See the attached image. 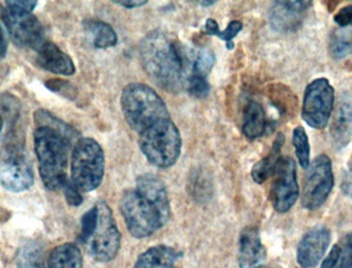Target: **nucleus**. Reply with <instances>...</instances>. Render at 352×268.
Instances as JSON below:
<instances>
[{
  "instance_id": "obj_1",
  "label": "nucleus",
  "mask_w": 352,
  "mask_h": 268,
  "mask_svg": "<svg viewBox=\"0 0 352 268\" xmlns=\"http://www.w3.org/2000/svg\"><path fill=\"white\" fill-rule=\"evenodd\" d=\"M197 51L189 49L162 30L148 33L140 45L142 65L150 78L164 90H186Z\"/></svg>"
},
{
  "instance_id": "obj_2",
  "label": "nucleus",
  "mask_w": 352,
  "mask_h": 268,
  "mask_svg": "<svg viewBox=\"0 0 352 268\" xmlns=\"http://www.w3.org/2000/svg\"><path fill=\"white\" fill-rule=\"evenodd\" d=\"M119 208L129 233L135 238L153 235L168 222L172 214L166 185L152 173L137 177L135 188L121 196Z\"/></svg>"
},
{
  "instance_id": "obj_3",
  "label": "nucleus",
  "mask_w": 352,
  "mask_h": 268,
  "mask_svg": "<svg viewBox=\"0 0 352 268\" xmlns=\"http://www.w3.org/2000/svg\"><path fill=\"white\" fill-rule=\"evenodd\" d=\"M34 138L38 170L45 187L50 191L63 189L69 181L67 161L75 140L47 125L36 126Z\"/></svg>"
},
{
  "instance_id": "obj_4",
  "label": "nucleus",
  "mask_w": 352,
  "mask_h": 268,
  "mask_svg": "<svg viewBox=\"0 0 352 268\" xmlns=\"http://www.w3.org/2000/svg\"><path fill=\"white\" fill-rule=\"evenodd\" d=\"M120 101L127 124L139 134L160 120L170 118L164 99L154 89L142 82L127 85Z\"/></svg>"
},
{
  "instance_id": "obj_5",
  "label": "nucleus",
  "mask_w": 352,
  "mask_h": 268,
  "mask_svg": "<svg viewBox=\"0 0 352 268\" xmlns=\"http://www.w3.org/2000/svg\"><path fill=\"white\" fill-rule=\"evenodd\" d=\"M139 146L148 162L158 168L176 164L182 150V138L170 118L152 124L140 134Z\"/></svg>"
},
{
  "instance_id": "obj_6",
  "label": "nucleus",
  "mask_w": 352,
  "mask_h": 268,
  "mask_svg": "<svg viewBox=\"0 0 352 268\" xmlns=\"http://www.w3.org/2000/svg\"><path fill=\"white\" fill-rule=\"evenodd\" d=\"M106 158L102 146L92 137L79 138L72 152L71 181L81 192H91L102 185Z\"/></svg>"
},
{
  "instance_id": "obj_7",
  "label": "nucleus",
  "mask_w": 352,
  "mask_h": 268,
  "mask_svg": "<svg viewBox=\"0 0 352 268\" xmlns=\"http://www.w3.org/2000/svg\"><path fill=\"white\" fill-rule=\"evenodd\" d=\"M335 103V90L327 78H319L311 82L305 90L302 118L307 125L323 129L329 123Z\"/></svg>"
},
{
  "instance_id": "obj_8",
  "label": "nucleus",
  "mask_w": 352,
  "mask_h": 268,
  "mask_svg": "<svg viewBox=\"0 0 352 268\" xmlns=\"http://www.w3.org/2000/svg\"><path fill=\"white\" fill-rule=\"evenodd\" d=\"M0 181L5 189L15 193L26 191L34 185V168L24 152L23 144L3 146Z\"/></svg>"
},
{
  "instance_id": "obj_9",
  "label": "nucleus",
  "mask_w": 352,
  "mask_h": 268,
  "mask_svg": "<svg viewBox=\"0 0 352 268\" xmlns=\"http://www.w3.org/2000/svg\"><path fill=\"white\" fill-rule=\"evenodd\" d=\"M96 205L98 210V227L86 245L90 256L96 261H112L120 249L121 233L110 206L104 201L98 202Z\"/></svg>"
},
{
  "instance_id": "obj_10",
  "label": "nucleus",
  "mask_w": 352,
  "mask_h": 268,
  "mask_svg": "<svg viewBox=\"0 0 352 268\" xmlns=\"http://www.w3.org/2000/svg\"><path fill=\"white\" fill-rule=\"evenodd\" d=\"M333 179L331 161L327 155H319L308 167L302 191V208L309 210L320 208L333 190Z\"/></svg>"
},
{
  "instance_id": "obj_11",
  "label": "nucleus",
  "mask_w": 352,
  "mask_h": 268,
  "mask_svg": "<svg viewBox=\"0 0 352 268\" xmlns=\"http://www.w3.org/2000/svg\"><path fill=\"white\" fill-rule=\"evenodd\" d=\"M1 24L7 29L14 43L19 47H32L36 52L47 41L44 27L34 14L13 12L3 6Z\"/></svg>"
},
{
  "instance_id": "obj_12",
  "label": "nucleus",
  "mask_w": 352,
  "mask_h": 268,
  "mask_svg": "<svg viewBox=\"0 0 352 268\" xmlns=\"http://www.w3.org/2000/svg\"><path fill=\"white\" fill-rule=\"evenodd\" d=\"M273 177L270 198L274 210L284 214L294 205L300 194L294 161L290 157H282Z\"/></svg>"
},
{
  "instance_id": "obj_13",
  "label": "nucleus",
  "mask_w": 352,
  "mask_h": 268,
  "mask_svg": "<svg viewBox=\"0 0 352 268\" xmlns=\"http://www.w3.org/2000/svg\"><path fill=\"white\" fill-rule=\"evenodd\" d=\"M331 243V232L324 226H316L300 239L296 260L302 268H313L322 259Z\"/></svg>"
},
{
  "instance_id": "obj_14",
  "label": "nucleus",
  "mask_w": 352,
  "mask_h": 268,
  "mask_svg": "<svg viewBox=\"0 0 352 268\" xmlns=\"http://www.w3.org/2000/svg\"><path fill=\"white\" fill-rule=\"evenodd\" d=\"M312 2L307 0L275 1L270 10L271 26L279 32H292L300 28Z\"/></svg>"
},
{
  "instance_id": "obj_15",
  "label": "nucleus",
  "mask_w": 352,
  "mask_h": 268,
  "mask_svg": "<svg viewBox=\"0 0 352 268\" xmlns=\"http://www.w3.org/2000/svg\"><path fill=\"white\" fill-rule=\"evenodd\" d=\"M267 254L258 229L246 227L239 239L238 261L240 268H263Z\"/></svg>"
},
{
  "instance_id": "obj_16",
  "label": "nucleus",
  "mask_w": 352,
  "mask_h": 268,
  "mask_svg": "<svg viewBox=\"0 0 352 268\" xmlns=\"http://www.w3.org/2000/svg\"><path fill=\"white\" fill-rule=\"evenodd\" d=\"M331 136L337 148H343L352 139V95L344 93L336 107L331 125Z\"/></svg>"
},
{
  "instance_id": "obj_17",
  "label": "nucleus",
  "mask_w": 352,
  "mask_h": 268,
  "mask_svg": "<svg viewBox=\"0 0 352 268\" xmlns=\"http://www.w3.org/2000/svg\"><path fill=\"white\" fill-rule=\"evenodd\" d=\"M36 53V63L43 69L65 76H74L76 74L75 63L71 56L52 41H45Z\"/></svg>"
},
{
  "instance_id": "obj_18",
  "label": "nucleus",
  "mask_w": 352,
  "mask_h": 268,
  "mask_svg": "<svg viewBox=\"0 0 352 268\" xmlns=\"http://www.w3.org/2000/svg\"><path fill=\"white\" fill-rule=\"evenodd\" d=\"M0 109L3 119V144H21L18 138H16V126L21 113V102L19 99L11 93L3 92L0 98Z\"/></svg>"
},
{
  "instance_id": "obj_19",
  "label": "nucleus",
  "mask_w": 352,
  "mask_h": 268,
  "mask_svg": "<svg viewBox=\"0 0 352 268\" xmlns=\"http://www.w3.org/2000/svg\"><path fill=\"white\" fill-rule=\"evenodd\" d=\"M181 253L168 245L149 247L141 254L133 268H175Z\"/></svg>"
},
{
  "instance_id": "obj_20",
  "label": "nucleus",
  "mask_w": 352,
  "mask_h": 268,
  "mask_svg": "<svg viewBox=\"0 0 352 268\" xmlns=\"http://www.w3.org/2000/svg\"><path fill=\"white\" fill-rule=\"evenodd\" d=\"M285 142V136L282 133H279L274 140L273 146H272L271 152L265 158L256 163L251 169V177L255 183H263L270 177L275 172L276 167L278 162L282 158L281 150L282 146Z\"/></svg>"
},
{
  "instance_id": "obj_21",
  "label": "nucleus",
  "mask_w": 352,
  "mask_h": 268,
  "mask_svg": "<svg viewBox=\"0 0 352 268\" xmlns=\"http://www.w3.org/2000/svg\"><path fill=\"white\" fill-rule=\"evenodd\" d=\"M83 258L81 249L73 243L57 245L48 258L47 268H82Z\"/></svg>"
},
{
  "instance_id": "obj_22",
  "label": "nucleus",
  "mask_w": 352,
  "mask_h": 268,
  "mask_svg": "<svg viewBox=\"0 0 352 268\" xmlns=\"http://www.w3.org/2000/svg\"><path fill=\"white\" fill-rule=\"evenodd\" d=\"M267 130V119L263 107L256 101H250L245 107L243 133L249 139L261 137Z\"/></svg>"
},
{
  "instance_id": "obj_23",
  "label": "nucleus",
  "mask_w": 352,
  "mask_h": 268,
  "mask_svg": "<svg viewBox=\"0 0 352 268\" xmlns=\"http://www.w3.org/2000/svg\"><path fill=\"white\" fill-rule=\"evenodd\" d=\"M269 98L282 117H292L298 107V98L288 87L282 84L270 86Z\"/></svg>"
},
{
  "instance_id": "obj_24",
  "label": "nucleus",
  "mask_w": 352,
  "mask_h": 268,
  "mask_svg": "<svg viewBox=\"0 0 352 268\" xmlns=\"http://www.w3.org/2000/svg\"><path fill=\"white\" fill-rule=\"evenodd\" d=\"M86 30L92 36V43L98 49H108L118 43V35L112 26L104 21L89 20L84 22Z\"/></svg>"
},
{
  "instance_id": "obj_25",
  "label": "nucleus",
  "mask_w": 352,
  "mask_h": 268,
  "mask_svg": "<svg viewBox=\"0 0 352 268\" xmlns=\"http://www.w3.org/2000/svg\"><path fill=\"white\" fill-rule=\"evenodd\" d=\"M16 264L18 268H45V254L42 245L28 243L20 247Z\"/></svg>"
},
{
  "instance_id": "obj_26",
  "label": "nucleus",
  "mask_w": 352,
  "mask_h": 268,
  "mask_svg": "<svg viewBox=\"0 0 352 268\" xmlns=\"http://www.w3.org/2000/svg\"><path fill=\"white\" fill-rule=\"evenodd\" d=\"M329 53L333 59L339 60L352 54V30L338 29L329 36Z\"/></svg>"
},
{
  "instance_id": "obj_27",
  "label": "nucleus",
  "mask_w": 352,
  "mask_h": 268,
  "mask_svg": "<svg viewBox=\"0 0 352 268\" xmlns=\"http://www.w3.org/2000/svg\"><path fill=\"white\" fill-rule=\"evenodd\" d=\"M34 123H36V126H50V127L55 128V129L59 130V131L63 132V133L67 134V136L73 138L76 142L79 140L77 139L80 135L79 132H78L73 126L59 119L54 113L46 111V109H38V111L34 113Z\"/></svg>"
},
{
  "instance_id": "obj_28",
  "label": "nucleus",
  "mask_w": 352,
  "mask_h": 268,
  "mask_svg": "<svg viewBox=\"0 0 352 268\" xmlns=\"http://www.w3.org/2000/svg\"><path fill=\"white\" fill-rule=\"evenodd\" d=\"M292 144H294L300 166L302 168H308L310 166V144H309L308 135L302 126L294 128L292 132Z\"/></svg>"
},
{
  "instance_id": "obj_29",
  "label": "nucleus",
  "mask_w": 352,
  "mask_h": 268,
  "mask_svg": "<svg viewBox=\"0 0 352 268\" xmlns=\"http://www.w3.org/2000/svg\"><path fill=\"white\" fill-rule=\"evenodd\" d=\"M215 62L216 56L212 49H207V47L199 49L195 54L191 74L207 78L208 74L215 65Z\"/></svg>"
},
{
  "instance_id": "obj_30",
  "label": "nucleus",
  "mask_w": 352,
  "mask_h": 268,
  "mask_svg": "<svg viewBox=\"0 0 352 268\" xmlns=\"http://www.w3.org/2000/svg\"><path fill=\"white\" fill-rule=\"evenodd\" d=\"M98 223V206L94 205L89 210L85 212L82 216L81 220V232H80L79 239L84 245H87L88 241L91 238L92 235L96 232V227Z\"/></svg>"
},
{
  "instance_id": "obj_31",
  "label": "nucleus",
  "mask_w": 352,
  "mask_h": 268,
  "mask_svg": "<svg viewBox=\"0 0 352 268\" xmlns=\"http://www.w3.org/2000/svg\"><path fill=\"white\" fill-rule=\"evenodd\" d=\"M45 85H46L49 90L57 93V94L61 95V96L65 97V98L75 100L76 97H77V88H76L75 85L72 84L69 80L52 78V80H47Z\"/></svg>"
},
{
  "instance_id": "obj_32",
  "label": "nucleus",
  "mask_w": 352,
  "mask_h": 268,
  "mask_svg": "<svg viewBox=\"0 0 352 268\" xmlns=\"http://www.w3.org/2000/svg\"><path fill=\"white\" fill-rule=\"evenodd\" d=\"M186 90L188 91L191 96L195 97V98H205L209 95L211 87H210L207 78L191 74L188 82H187Z\"/></svg>"
},
{
  "instance_id": "obj_33",
  "label": "nucleus",
  "mask_w": 352,
  "mask_h": 268,
  "mask_svg": "<svg viewBox=\"0 0 352 268\" xmlns=\"http://www.w3.org/2000/svg\"><path fill=\"white\" fill-rule=\"evenodd\" d=\"M339 245L341 253L336 268H352V232L347 233Z\"/></svg>"
},
{
  "instance_id": "obj_34",
  "label": "nucleus",
  "mask_w": 352,
  "mask_h": 268,
  "mask_svg": "<svg viewBox=\"0 0 352 268\" xmlns=\"http://www.w3.org/2000/svg\"><path fill=\"white\" fill-rule=\"evenodd\" d=\"M242 28V22H240V21H232L223 31H220L218 37H219L221 41H226V47H228V49H232L234 47V43L232 39L240 33Z\"/></svg>"
},
{
  "instance_id": "obj_35",
  "label": "nucleus",
  "mask_w": 352,
  "mask_h": 268,
  "mask_svg": "<svg viewBox=\"0 0 352 268\" xmlns=\"http://www.w3.org/2000/svg\"><path fill=\"white\" fill-rule=\"evenodd\" d=\"M63 193H65V200H67V203L71 206H77L81 205L83 203V196H82L81 191H80L79 188L69 179L67 183H65V187L63 188Z\"/></svg>"
},
{
  "instance_id": "obj_36",
  "label": "nucleus",
  "mask_w": 352,
  "mask_h": 268,
  "mask_svg": "<svg viewBox=\"0 0 352 268\" xmlns=\"http://www.w3.org/2000/svg\"><path fill=\"white\" fill-rule=\"evenodd\" d=\"M38 5L36 0H9L6 1V8L13 12H28L32 14L36 6Z\"/></svg>"
},
{
  "instance_id": "obj_37",
  "label": "nucleus",
  "mask_w": 352,
  "mask_h": 268,
  "mask_svg": "<svg viewBox=\"0 0 352 268\" xmlns=\"http://www.w3.org/2000/svg\"><path fill=\"white\" fill-rule=\"evenodd\" d=\"M333 21L341 28L352 26V5L344 6L333 16Z\"/></svg>"
},
{
  "instance_id": "obj_38",
  "label": "nucleus",
  "mask_w": 352,
  "mask_h": 268,
  "mask_svg": "<svg viewBox=\"0 0 352 268\" xmlns=\"http://www.w3.org/2000/svg\"><path fill=\"white\" fill-rule=\"evenodd\" d=\"M340 253H341V247L339 245H333V249L329 252L327 257L323 260L320 268H333L337 265L338 260H339Z\"/></svg>"
},
{
  "instance_id": "obj_39",
  "label": "nucleus",
  "mask_w": 352,
  "mask_h": 268,
  "mask_svg": "<svg viewBox=\"0 0 352 268\" xmlns=\"http://www.w3.org/2000/svg\"><path fill=\"white\" fill-rule=\"evenodd\" d=\"M219 25H218L217 21L214 19L210 18L206 21L205 24V32L209 35H216L218 36L220 33Z\"/></svg>"
},
{
  "instance_id": "obj_40",
  "label": "nucleus",
  "mask_w": 352,
  "mask_h": 268,
  "mask_svg": "<svg viewBox=\"0 0 352 268\" xmlns=\"http://www.w3.org/2000/svg\"><path fill=\"white\" fill-rule=\"evenodd\" d=\"M113 3L118 4L125 8H141L148 3L146 0H133V1H113Z\"/></svg>"
},
{
  "instance_id": "obj_41",
  "label": "nucleus",
  "mask_w": 352,
  "mask_h": 268,
  "mask_svg": "<svg viewBox=\"0 0 352 268\" xmlns=\"http://www.w3.org/2000/svg\"><path fill=\"white\" fill-rule=\"evenodd\" d=\"M1 39H3V45H1V59L6 57L8 51V41H9V33L7 29L1 24Z\"/></svg>"
},
{
  "instance_id": "obj_42",
  "label": "nucleus",
  "mask_w": 352,
  "mask_h": 268,
  "mask_svg": "<svg viewBox=\"0 0 352 268\" xmlns=\"http://www.w3.org/2000/svg\"><path fill=\"white\" fill-rule=\"evenodd\" d=\"M199 3L203 5L204 8H210V6L214 5L216 1H199Z\"/></svg>"
}]
</instances>
